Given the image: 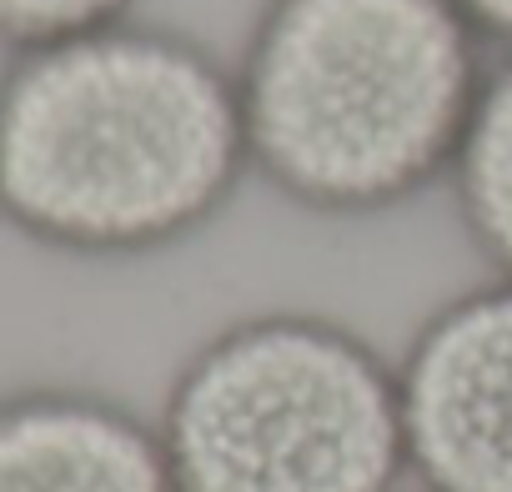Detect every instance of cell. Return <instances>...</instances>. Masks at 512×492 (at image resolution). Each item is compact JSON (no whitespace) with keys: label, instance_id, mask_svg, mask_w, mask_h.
Masks as SVG:
<instances>
[{"label":"cell","instance_id":"obj_1","mask_svg":"<svg viewBox=\"0 0 512 492\" xmlns=\"http://www.w3.org/2000/svg\"><path fill=\"white\" fill-rule=\"evenodd\" d=\"M246 176L236 66L186 31L131 16L0 66V221L46 252H171Z\"/></svg>","mask_w":512,"mask_h":492},{"label":"cell","instance_id":"obj_2","mask_svg":"<svg viewBox=\"0 0 512 492\" xmlns=\"http://www.w3.org/2000/svg\"><path fill=\"white\" fill-rule=\"evenodd\" d=\"M231 66L251 176L362 221L452 181L492 46L452 0H262Z\"/></svg>","mask_w":512,"mask_h":492},{"label":"cell","instance_id":"obj_3","mask_svg":"<svg viewBox=\"0 0 512 492\" xmlns=\"http://www.w3.org/2000/svg\"><path fill=\"white\" fill-rule=\"evenodd\" d=\"M161 442L176 492H402L397 362L327 312H251L171 377Z\"/></svg>","mask_w":512,"mask_h":492},{"label":"cell","instance_id":"obj_4","mask_svg":"<svg viewBox=\"0 0 512 492\" xmlns=\"http://www.w3.org/2000/svg\"><path fill=\"white\" fill-rule=\"evenodd\" d=\"M407 467L422 492H512V282L487 277L397 357Z\"/></svg>","mask_w":512,"mask_h":492},{"label":"cell","instance_id":"obj_5","mask_svg":"<svg viewBox=\"0 0 512 492\" xmlns=\"http://www.w3.org/2000/svg\"><path fill=\"white\" fill-rule=\"evenodd\" d=\"M0 492H176L161 427L96 387L0 392Z\"/></svg>","mask_w":512,"mask_h":492},{"label":"cell","instance_id":"obj_6","mask_svg":"<svg viewBox=\"0 0 512 492\" xmlns=\"http://www.w3.org/2000/svg\"><path fill=\"white\" fill-rule=\"evenodd\" d=\"M447 186L467 241L487 257L492 277L512 282V56L492 61Z\"/></svg>","mask_w":512,"mask_h":492},{"label":"cell","instance_id":"obj_7","mask_svg":"<svg viewBox=\"0 0 512 492\" xmlns=\"http://www.w3.org/2000/svg\"><path fill=\"white\" fill-rule=\"evenodd\" d=\"M141 0H0V46L31 51L46 41H66L81 31H101L131 21Z\"/></svg>","mask_w":512,"mask_h":492},{"label":"cell","instance_id":"obj_8","mask_svg":"<svg viewBox=\"0 0 512 492\" xmlns=\"http://www.w3.org/2000/svg\"><path fill=\"white\" fill-rule=\"evenodd\" d=\"M452 6L472 21V31H477L492 51L512 56V0H452Z\"/></svg>","mask_w":512,"mask_h":492}]
</instances>
